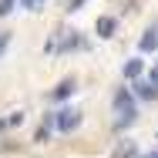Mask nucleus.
Segmentation results:
<instances>
[{"mask_svg": "<svg viewBox=\"0 0 158 158\" xmlns=\"http://www.w3.org/2000/svg\"><path fill=\"white\" fill-rule=\"evenodd\" d=\"M14 3L17 0H0V17H10L14 14Z\"/></svg>", "mask_w": 158, "mask_h": 158, "instance_id": "obj_10", "label": "nucleus"}, {"mask_svg": "<svg viewBox=\"0 0 158 158\" xmlns=\"http://www.w3.org/2000/svg\"><path fill=\"white\" fill-rule=\"evenodd\" d=\"M7 44H10V31H0V57H3V51H7Z\"/></svg>", "mask_w": 158, "mask_h": 158, "instance_id": "obj_11", "label": "nucleus"}, {"mask_svg": "<svg viewBox=\"0 0 158 158\" xmlns=\"http://www.w3.org/2000/svg\"><path fill=\"white\" fill-rule=\"evenodd\" d=\"M145 81H148V84H152V88H155V91H158V71H152V74H148Z\"/></svg>", "mask_w": 158, "mask_h": 158, "instance_id": "obj_12", "label": "nucleus"}, {"mask_svg": "<svg viewBox=\"0 0 158 158\" xmlns=\"http://www.w3.org/2000/svg\"><path fill=\"white\" fill-rule=\"evenodd\" d=\"M114 114H118V128H128L135 118H138V108H135V94L128 91V88H121L118 94H114Z\"/></svg>", "mask_w": 158, "mask_h": 158, "instance_id": "obj_1", "label": "nucleus"}, {"mask_svg": "<svg viewBox=\"0 0 158 158\" xmlns=\"http://www.w3.org/2000/svg\"><path fill=\"white\" fill-rule=\"evenodd\" d=\"M24 125V111L17 108V111H10L7 118H0V128H20Z\"/></svg>", "mask_w": 158, "mask_h": 158, "instance_id": "obj_8", "label": "nucleus"}, {"mask_svg": "<svg viewBox=\"0 0 158 158\" xmlns=\"http://www.w3.org/2000/svg\"><path fill=\"white\" fill-rule=\"evenodd\" d=\"M84 3H88V0H71V3H67V10H81Z\"/></svg>", "mask_w": 158, "mask_h": 158, "instance_id": "obj_13", "label": "nucleus"}, {"mask_svg": "<svg viewBox=\"0 0 158 158\" xmlns=\"http://www.w3.org/2000/svg\"><path fill=\"white\" fill-rule=\"evenodd\" d=\"M121 74H125L128 81H138V77L145 74V61H141V57H131V61L121 67Z\"/></svg>", "mask_w": 158, "mask_h": 158, "instance_id": "obj_5", "label": "nucleus"}, {"mask_svg": "<svg viewBox=\"0 0 158 158\" xmlns=\"http://www.w3.org/2000/svg\"><path fill=\"white\" fill-rule=\"evenodd\" d=\"M54 125H57V131H74V128H81V111H74V108H64V111H57L54 114Z\"/></svg>", "mask_w": 158, "mask_h": 158, "instance_id": "obj_2", "label": "nucleus"}, {"mask_svg": "<svg viewBox=\"0 0 158 158\" xmlns=\"http://www.w3.org/2000/svg\"><path fill=\"white\" fill-rule=\"evenodd\" d=\"M135 98H145V101H155V98H158V91L152 88V84H148V81H141V77H138V81H135Z\"/></svg>", "mask_w": 158, "mask_h": 158, "instance_id": "obj_6", "label": "nucleus"}, {"mask_svg": "<svg viewBox=\"0 0 158 158\" xmlns=\"http://www.w3.org/2000/svg\"><path fill=\"white\" fill-rule=\"evenodd\" d=\"M141 158H158V148H155V152H148V155H141Z\"/></svg>", "mask_w": 158, "mask_h": 158, "instance_id": "obj_14", "label": "nucleus"}, {"mask_svg": "<svg viewBox=\"0 0 158 158\" xmlns=\"http://www.w3.org/2000/svg\"><path fill=\"white\" fill-rule=\"evenodd\" d=\"M17 3H20L27 14H40V10L47 7V0H17Z\"/></svg>", "mask_w": 158, "mask_h": 158, "instance_id": "obj_9", "label": "nucleus"}, {"mask_svg": "<svg viewBox=\"0 0 158 158\" xmlns=\"http://www.w3.org/2000/svg\"><path fill=\"white\" fill-rule=\"evenodd\" d=\"M138 51H141V54H155V51H158V24H152L148 31L141 34V40H138Z\"/></svg>", "mask_w": 158, "mask_h": 158, "instance_id": "obj_3", "label": "nucleus"}, {"mask_svg": "<svg viewBox=\"0 0 158 158\" xmlns=\"http://www.w3.org/2000/svg\"><path fill=\"white\" fill-rule=\"evenodd\" d=\"M94 31H98V37H114V31H118V20L114 17H98V24H94Z\"/></svg>", "mask_w": 158, "mask_h": 158, "instance_id": "obj_4", "label": "nucleus"}, {"mask_svg": "<svg viewBox=\"0 0 158 158\" xmlns=\"http://www.w3.org/2000/svg\"><path fill=\"white\" fill-rule=\"evenodd\" d=\"M74 88H77V81H74V77H64L61 84L54 88V98H57V101H64V98H71V94H74Z\"/></svg>", "mask_w": 158, "mask_h": 158, "instance_id": "obj_7", "label": "nucleus"}]
</instances>
